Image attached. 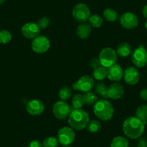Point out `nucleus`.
Returning a JSON list of instances; mask_svg holds the SVG:
<instances>
[{
	"label": "nucleus",
	"instance_id": "1",
	"mask_svg": "<svg viewBox=\"0 0 147 147\" xmlns=\"http://www.w3.org/2000/svg\"><path fill=\"white\" fill-rule=\"evenodd\" d=\"M145 124L136 116H131L124 121L122 131L128 138L136 139L141 137L144 132Z\"/></svg>",
	"mask_w": 147,
	"mask_h": 147
},
{
	"label": "nucleus",
	"instance_id": "2",
	"mask_svg": "<svg viewBox=\"0 0 147 147\" xmlns=\"http://www.w3.org/2000/svg\"><path fill=\"white\" fill-rule=\"evenodd\" d=\"M89 121L88 113L82 109H74L71 111L68 119V123L71 128L76 131L85 129Z\"/></svg>",
	"mask_w": 147,
	"mask_h": 147
},
{
	"label": "nucleus",
	"instance_id": "3",
	"mask_svg": "<svg viewBox=\"0 0 147 147\" xmlns=\"http://www.w3.org/2000/svg\"><path fill=\"white\" fill-rule=\"evenodd\" d=\"M93 112L95 116L102 121H110L114 115V109L110 102L105 99L97 100L94 105Z\"/></svg>",
	"mask_w": 147,
	"mask_h": 147
},
{
	"label": "nucleus",
	"instance_id": "4",
	"mask_svg": "<svg viewBox=\"0 0 147 147\" xmlns=\"http://www.w3.org/2000/svg\"><path fill=\"white\" fill-rule=\"evenodd\" d=\"M74 108L71 107L64 100H59L55 103L53 106V113L59 120H64L70 115Z\"/></svg>",
	"mask_w": 147,
	"mask_h": 147
},
{
	"label": "nucleus",
	"instance_id": "5",
	"mask_svg": "<svg viewBox=\"0 0 147 147\" xmlns=\"http://www.w3.org/2000/svg\"><path fill=\"white\" fill-rule=\"evenodd\" d=\"M99 60L101 65L104 67H109L115 64L118 60V55L115 50L111 47H106L101 50L99 53Z\"/></svg>",
	"mask_w": 147,
	"mask_h": 147
},
{
	"label": "nucleus",
	"instance_id": "6",
	"mask_svg": "<svg viewBox=\"0 0 147 147\" xmlns=\"http://www.w3.org/2000/svg\"><path fill=\"white\" fill-rule=\"evenodd\" d=\"M131 60L137 67H143L147 65V50L143 45H140L131 54Z\"/></svg>",
	"mask_w": 147,
	"mask_h": 147
},
{
	"label": "nucleus",
	"instance_id": "7",
	"mask_svg": "<svg viewBox=\"0 0 147 147\" xmlns=\"http://www.w3.org/2000/svg\"><path fill=\"white\" fill-rule=\"evenodd\" d=\"M90 16L89 7L83 3L76 4L72 9V17L76 22L80 23L87 21Z\"/></svg>",
	"mask_w": 147,
	"mask_h": 147
},
{
	"label": "nucleus",
	"instance_id": "8",
	"mask_svg": "<svg viewBox=\"0 0 147 147\" xmlns=\"http://www.w3.org/2000/svg\"><path fill=\"white\" fill-rule=\"evenodd\" d=\"M94 86H95L94 79L88 75H84L79 78L74 83H73L72 88L75 90L86 93L88 91H90Z\"/></svg>",
	"mask_w": 147,
	"mask_h": 147
},
{
	"label": "nucleus",
	"instance_id": "9",
	"mask_svg": "<svg viewBox=\"0 0 147 147\" xmlns=\"http://www.w3.org/2000/svg\"><path fill=\"white\" fill-rule=\"evenodd\" d=\"M57 139L59 143L63 146L71 144L75 139L74 131L68 126L61 128L58 131Z\"/></svg>",
	"mask_w": 147,
	"mask_h": 147
},
{
	"label": "nucleus",
	"instance_id": "10",
	"mask_svg": "<svg viewBox=\"0 0 147 147\" xmlns=\"http://www.w3.org/2000/svg\"><path fill=\"white\" fill-rule=\"evenodd\" d=\"M50 43L48 39L43 35H38L32 41L31 47L33 52L37 54H42L48 50Z\"/></svg>",
	"mask_w": 147,
	"mask_h": 147
},
{
	"label": "nucleus",
	"instance_id": "11",
	"mask_svg": "<svg viewBox=\"0 0 147 147\" xmlns=\"http://www.w3.org/2000/svg\"><path fill=\"white\" fill-rule=\"evenodd\" d=\"M119 22L123 28L132 30L138 26V19L133 13L125 12L121 14L119 18Z\"/></svg>",
	"mask_w": 147,
	"mask_h": 147
},
{
	"label": "nucleus",
	"instance_id": "12",
	"mask_svg": "<svg viewBox=\"0 0 147 147\" xmlns=\"http://www.w3.org/2000/svg\"><path fill=\"white\" fill-rule=\"evenodd\" d=\"M26 111L31 116H40L44 112L45 105L41 100L33 99L27 103Z\"/></svg>",
	"mask_w": 147,
	"mask_h": 147
},
{
	"label": "nucleus",
	"instance_id": "13",
	"mask_svg": "<svg viewBox=\"0 0 147 147\" xmlns=\"http://www.w3.org/2000/svg\"><path fill=\"white\" fill-rule=\"evenodd\" d=\"M21 31L24 37L27 39H34L40 34V28L37 23L27 22L22 26Z\"/></svg>",
	"mask_w": 147,
	"mask_h": 147
},
{
	"label": "nucleus",
	"instance_id": "14",
	"mask_svg": "<svg viewBox=\"0 0 147 147\" xmlns=\"http://www.w3.org/2000/svg\"><path fill=\"white\" fill-rule=\"evenodd\" d=\"M123 79L125 83L131 86L137 84L140 80L138 70L134 67H128L123 72Z\"/></svg>",
	"mask_w": 147,
	"mask_h": 147
},
{
	"label": "nucleus",
	"instance_id": "15",
	"mask_svg": "<svg viewBox=\"0 0 147 147\" xmlns=\"http://www.w3.org/2000/svg\"><path fill=\"white\" fill-rule=\"evenodd\" d=\"M123 72L121 66H120L119 65L114 64L108 68L107 77L112 81H120L122 78H123Z\"/></svg>",
	"mask_w": 147,
	"mask_h": 147
},
{
	"label": "nucleus",
	"instance_id": "16",
	"mask_svg": "<svg viewBox=\"0 0 147 147\" xmlns=\"http://www.w3.org/2000/svg\"><path fill=\"white\" fill-rule=\"evenodd\" d=\"M124 94L123 86L118 83H114L110 85L108 89V96L109 98L118 100L122 98Z\"/></svg>",
	"mask_w": 147,
	"mask_h": 147
},
{
	"label": "nucleus",
	"instance_id": "17",
	"mask_svg": "<svg viewBox=\"0 0 147 147\" xmlns=\"http://www.w3.org/2000/svg\"><path fill=\"white\" fill-rule=\"evenodd\" d=\"M92 32V27L87 23L83 22L79 24L76 29V34L82 40L87 39Z\"/></svg>",
	"mask_w": 147,
	"mask_h": 147
},
{
	"label": "nucleus",
	"instance_id": "18",
	"mask_svg": "<svg viewBox=\"0 0 147 147\" xmlns=\"http://www.w3.org/2000/svg\"><path fill=\"white\" fill-rule=\"evenodd\" d=\"M131 46L128 42H122L118 45L116 53L120 57H126L131 54Z\"/></svg>",
	"mask_w": 147,
	"mask_h": 147
},
{
	"label": "nucleus",
	"instance_id": "19",
	"mask_svg": "<svg viewBox=\"0 0 147 147\" xmlns=\"http://www.w3.org/2000/svg\"><path fill=\"white\" fill-rule=\"evenodd\" d=\"M107 75H108V69L106 68V67L101 65L94 69L93 76L95 80L99 81L103 80L107 77Z\"/></svg>",
	"mask_w": 147,
	"mask_h": 147
},
{
	"label": "nucleus",
	"instance_id": "20",
	"mask_svg": "<svg viewBox=\"0 0 147 147\" xmlns=\"http://www.w3.org/2000/svg\"><path fill=\"white\" fill-rule=\"evenodd\" d=\"M136 117L138 118L141 121H142L144 124L147 123V105L144 104L138 106L135 111Z\"/></svg>",
	"mask_w": 147,
	"mask_h": 147
},
{
	"label": "nucleus",
	"instance_id": "21",
	"mask_svg": "<svg viewBox=\"0 0 147 147\" xmlns=\"http://www.w3.org/2000/svg\"><path fill=\"white\" fill-rule=\"evenodd\" d=\"M108 88L103 82H99L95 85V91L97 94L105 98H108Z\"/></svg>",
	"mask_w": 147,
	"mask_h": 147
},
{
	"label": "nucleus",
	"instance_id": "22",
	"mask_svg": "<svg viewBox=\"0 0 147 147\" xmlns=\"http://www.w3.org/2000/svg\"><path fill=\"white\" fill-rule=\"evenodd\" d=\"M89 24L93 28H99L103 23V20L99 14H92L88 19Z\"/></svg>",
	"mask_w": 147,
	"mask_h": 147
},
{
	"label": "nucleus",
	"instance_id": "23",
	"mask_svg": "<svg viewBox=\"0 0 147 147\" xmlns=\"http://www.w3.org/2000/svg\"><path fill=\"white\" fill-rule=\"evenodd\" d=\"M103 17L107 21L112 22H114L118 20V14L114 9L108 8L104 10Z\"/></svg>",
	"mask_w": 147,
	"mask_h": 147
},
{
	"label": "nucleus",
	"instance_id": "24",
	"mask_svg": "<svg viewBox=\"0 0 147 147\" xmlns=\"http://www.w3.org/2000/svg\"><path fill=\"white\" fill-rule=\"evenodd\" d=\"M129 143L126 138L123 136H116L112 140L110 147H128Z\"/></svg>",
	"mask_w": 147,
	"mask_h": 147
},
{
	"label": "nucleus",
	"instance_id": "25",
	"mask_svg": "<svg viewBox=\"0 0 147 147\" xmlns=\"http://www.w3.org/2000/svg\"><path fill=\"white\" fill-rule=\"evenodd\" d=\"M86 128L88 132L91 134H95L100 131L101 128H102V125H101L100 122L99 121L92 120L88 122Z\"/></svg>",
	"mask_w": 147,
	"mask_h": 147
},
{
	"label": "nucleus",
	"instance_id": "26",
	"mask_svg": "<svg viewBox=\"0 0 147 147\" xmlns=\"http://www.w3.org/2000/svg\"><path fill=\"white\" fill-rule=\"evenodd\" d=\"M72 107L74 109H80L84 106V100L83 96L81 94H75L72 98Z\"/></svg>",
	"mask_w": 147,
	"mask_h": 147
},
{
	"label": "nucleus",
	"instance_id": "27",
	"mask_svg": "<svg viewBox=\"0 0 147 147\" xmlns=\"http://www.w3.org/2000/svg\"><path fill=\"white\" fill-rule=\"evenodd\" d=\"M84 103L86 105H93L98 100V98L95 93L88 91L83 95Z\"/></svg>",
	"mask_w": 147,
	"mask_h": 147
},
{
	"label": "nucleus",
	"instance_id": "28",
	"mask_svg": "<svg viewBox=\"0 0 147 147\" xmlns=\"http://www.w3.org/2000/svg\"><path fill=\"white\" fill-rule=\"evenodd\" d=\"M72 95V91L71 88L68 86H63L61 88L59 92V96L61 100H67L71 98Z\"/></svg>",
	"mask_w": 147,
	"mask_h": 147
},
{
	"label": "nucleus",
	"instance_id": "29",
	"mask_svg": "<svg viewBox=\"0 0 147 147\" xmlns=\"http://www.w3.org/2000/svg\"><path fill=\"white\" fill-rule=\"evenodd\" d=\"M59 144L57 138L54 136H49L43 140L42 144H43V147H58Z\"/></svg>",
	"mask_w": 147,
	"mask_h": 147
},
{
	"label": "nucleus",
	"instance_id": "30",
	"mask_svg": "<svg viewBox=\"0 0 147 147\" xmlns=\"http://www.w3.org/2000/svg\"><path fill=\"white\" fill-rule=\"evenodd\" d=\"M12 34L8 30H0V43L1 44H7L12 40Z\"/></svg>",
	"mask_w": 147,
	"mask_h": 147
},
{
	"label": "nucleus",
	"instance_id": "31",
	"mask_svg": "<svg viewBox=\"0 0 147 147\" xmlns=\"http://www.w3.org/2000/svg\"><path fill=\"white\" fill-rule=\"evenodd\" d=\"M37 25L40 29H46L50 24V20L48 17H43L37 20Z\"/></svg>",
	"mask_w": 147,
	"mask_h": 147
},
{
	"label": "nucleus",
	"instance_id": "32",
	"mask_svg": "<svg viewBox=\"0 0 147 147\" xmlns=\"http://www.w3.org/2000/svg\"><path fill=\"white\" fill-rule=\"evenodd\" d=\"M101 65H101V63L100 61H99V58H93L92 60H90V62H89V66H90L91 68L92 69H95Z\"/></svg>",
	"mask_w": 147,
	"mask_h": 147
},
{
	"label": "nucleus",
	"instance_id": "33",
	"mask_svg": "<svg viewBox=\"0 0 147 147\" xmlns=\"http://www.w3.org/2000/svg\"><path fill=\"white\" fill-rule=\"evenodd\" d=\"M137 147H147V139L144 137L138 138Z\"/></svg>",
	"mask_w": 147,
	"mask_h": 147
},
{
	"label": "nucleus",
	"instance_id": "34",
	"mask_svg": "<svg viewBox=\"0 0 147 147\" xmlns=\"http://www.w3.org/2000/svg\"><path fill=\"white\" fill-rule=\"evenodd\" d=\"M28 147H43V144L39 141L34 140L29 144Z\"/></svg>",
	"mask_w": 147,
	"mask_h": 147
},
{
	"label": "nucleus",
	"instance_id": "35",
	"mask_svg": "<svg viewBox=\"0 0 147 147\" xmlns=\"http://www.w3.org/2000/svg\"><path fill=\"white\" fill-rule=\"evenodd\" d=\"M140 97L144 100H147V88L143 89L140 93Z\"/></svg>",
	"mask_w": 147,
	"mask_h": 147
},
{
	"label": "nucleus",
	"instance_id": "36",
	"mask_svg": "<svg viewBox=\"0 0 147 147\" xmlns=\"http://www.w3.org/2000/svg\"><path fill=\"white\" fill-rule=\"evenodd\" d=\"M142 12H143V15H144V17L147 19V5L144 6V8H143Z\"/></svg>",
	"mask_w": 147,
	"mask_h": 147
},
{
	"label": "nucleus",
	"instance_id": "37",
	"mask_svg": "<svg viewBox=\"0 0 147 147\" xmlns=\"http://www.w3.org/2000/svg\"><path fill=\"white\" fill-rule=\"evenodd\" d=\"M6 0H0V4H2Z\"/></svg>",
	"mask_w": 147,
	"mask_h": 147
},
{
	"label": "nucleus",
	"instance_id": "38",
	"mask_svg": "<svg viewBox=\"0 0 147 147\" xmlns=\"http://www.w3.org/2000/svg\"><path fill=\"white\" fill-rule=\"evenodd\" d=\"M145 27H146V30H147V21L146 22V23H145Z\"/></svg>",
	"mask_w": 147,
	"mask_h": 147
},
{
	"label": "nucleus",
	"instance_id": "39",
	"mask_svg": "<svg viewBox=\"0 0 147 147\" xmlns=\"http://www.w3.org/2000/svg\"><path fill=\"white\" fill-rule=\"evenodd\" d=\"M63 147H71L69 145H66V146H63Z\"/></svg>",
	"mask_w": 147,
	"mask_h": 147
}]
</instances>
